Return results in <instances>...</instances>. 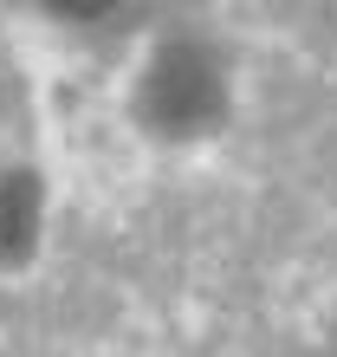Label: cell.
Wrapping results in <instances>:
<instances>
[{
	"mask_svg": "<svg viewBox=\"0 0 337 357\" xmlns=\"http://www.w3.org/2000/svg\"><path fill=\"white\" fill-rule=\"evenodd\" d=\"M52 7H58V13H78V20H91V13H104V7H111V0H52Z\"/></svg>",
	"mask_w": 337,
	"mask_h": 357,
	"instance_id": "obj_3",
	"label": "cell"
},
{
	"mask_svg": "<svg viewBox=\"0 0 337 357\" xmlns=\"http://www.w3.org/2000/svg\"><path fill=\"white\" fill-rule=\"evenodd\" d=\"M143 98H150V117L162 123V130H195V123L214 111V72H207L188 46H168Z\"/></svg>",
	"mask_w": 337,
	"mask_h": 357,
	"instance_id": "obj_1",
	"label": "cell"
},
{
	"mask_svg": "<svg viewBox=\"0 0 337 357\" xmlns=\"http://www.w3.org/2000/svg\"><path fill=\"white\" fill-rule=\"evenodd\" d=\"M33 241V182L13 176L0 188V254H26Z\"/></svg>",
	"mask_w": 337,
	"mask_h": 357,
	"instance_id": "obj_2",
	"label": "cell"
}]
</instances>
